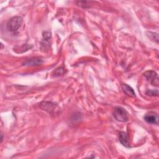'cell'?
I'll return each mask as SVG.
<instances>
[{
    "instance_id": "6da1fadb",
    "label": "cell",
    "mask_w": 159,
    "mask_h": 159,
    "mask_svg": "<svg viewBox=\"0 0 159 159\" xmlns=\"http://www.w3.org/2000/svg\"><path fill=\"white\" fill-rule=\"evenodd\" d=\"M22 18L20 16H15L11 18L7 23V29L11 32L17 31L22 25Z\"/></svg>"
},
{
    "instance_id": "7a4b0ae2",
    "label": "cell",
    "mask_w": 159,
    "mask_h": 159,
    "mask_svg": "<svg viewBox=\"0 0 159 159\" xmlns=\"http://www.w3.org/2000/svg\"><path fill=\"white\" fill-rule=\"evenodd\" d=\"M114 117L119 122H125L129 119V114L127 111L122 107H116L113 111Z\"/></svg>"
},
{
    "instance_id": "3957f363",
    "label": "cell",
    "mask_w": 159,
    "mask_h": 159,
    "mask_svg": "<svg viewBox=\"0 0 159 159\" xmlns=\"http://www.w3.org/2000/svg\"><path fill=\"white\" fill-rule=\"evenodd\" d=\"M144 76L148 81H149L152 85L158 86L159 84L158 77L157 73L152 70L147 71L143 73Z\"/></svg>"
},
{
    "instance_id": "277c9868",
    "label": "cell",
    "mask_w": 159,
    "mask_h": 159,
    "mask_svg": "<svg viewBox=\"0 0 159 159\" xmlns=\"http://www.w3.org/2000/svg\"><path fill=\"white\" fill-rule=\"evenodd\" d=\"M144 120L150 124H158V114L155 112H149L147 113L144 116Z\"/></svg>"
},
{
    "instance_id": "5b68a950",
    "label": "cell",
    "mask_w": 159,
    "mask_h": 159,
    "mask_svg": "<svg viewBox=\"0 0 159 159\" xmlns=\"http://www.w3.org/2000/svg\"><path fill=\"white\" fill-rule=\"evenodd\" d=\"M119 140L120 143L125 147H130L129 140L127 134L124 132H120L119 134Z\"/></svg>"
},
{
    "instance_id": "8992f818",
    "label": "cell",
    "mask_w": 159,
    "mask_h": 159,
    "mask_svg": "<svg viewBox=\"0 0 159 159\" xmlns=\"http://www.w3.org/2000/svg\"><path fill=\"white\" fill-rule=\"evenodd\" d=\"M52 38V34L50 31H44L42 34V46L46 48L49 44V40Z\"/></svg>"
},
{
    "instance_id": "52a82bcc",
    "label": "cell",
    "mask_w": 159,
    "mask_h": 159,
    "mask_svg": "<svg viewBox=\"0 0 159 159\" xmlns=\"http://www.w3.org/2000/svg\"><path fill=\"white\" fill-rule=\"evenodd\" d=\"M42 63V60L40 58H34L29 60H26L24 61L22 65L24 66H39Z\"/></svg>"
},
{
    "instance_id": "ba28073f",
    "label": "cell",
    "mask_w": 159,
    "mask_h": 159,
    "mask_svg": "<svg viewBox=\"0 0 159 159\" xmlns=\"http://www.w3.org/2000/svg\"><path fill=\"white\" fill-rule=\"evenodd\" d=\"M122 89L123 91L125 93V94H127L130 97H135V93L133 89V88L130 86L129 85L127 84H122Z\"/></svg>"
},
{
    "instance_id": "9c48e42d",
    "label": "cell",
    "mask_w": 159,
    "mask_h": 159,
    "mask_svg": "<svg viewBox=\"0 0 159 159\" xmlns=\"http://www.w3.org/2000/svg\"><path fill=\"white\" fill-rule=\"evenodd\" d=\"M55 106L56 105L54 103L50 102H43L41 104V108L43 110L48 111L49 112L53 111L54 109H55Z\"/></svg>"
},
{
    "instance_id": "30bf717a",
    "label": "cell",
    "mask_w": 159,
    "mask_h": 159,
    "mask_svg": "<svg viewBox=\"0 0 159 159\" xmlns=\"http://www.w3.org/2000/svg\"><path fill=\"white\" fill-rule=\"evenodd\" d=\"M146 94L149 96H158V90H148L146 91Z\"/></svg>"
},
{
    "instance_id": "8fae6325",
    "label": "cell",
    "mask_w": 159,
    "mask_h": 159,
    "mask_svg": "<svg viewBox=\"0 0 159 159\" xmlns=\"http://www.w3.org/2000/svg\"><path fill=\"white\" fill-rule=\"evenodd\" d=\"M149 35L148 37H150V38L152 39V40H155L157 43L158 42V37H155V36H157L158 35V34L157 33H153V32H149Z\"/></svg>"
},
{
    "instance_id": "7c38bea8",
    "label": "cell",
    "mask_w": 159,
    "mask_h": 159,
    "mask_svg": "<svg viewBox=\"0 0 159 159\" xmlns=\"http://www.w3.org/2000/svg\"><path fill=\"white\" fill-rule=\"evenodd\" d=\"M2 139H3V137H2V134H1V142H2Z\"/></svg>"
}]
</instances>
